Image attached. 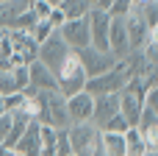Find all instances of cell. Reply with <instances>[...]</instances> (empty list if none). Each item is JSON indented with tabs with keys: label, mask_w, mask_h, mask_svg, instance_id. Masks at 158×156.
<instances>
[{
	"label": "cell",
	"mask_w": 158,
	"mask_h": 156,
	"mask_svg": "<svg viewBox=\"0 0 158 156\" xmlns=\"http://www.w3.org/2000/svg\"><path fill=\"white\" fill-rule=\"evenodd\" d=\"M56 84H58V92H61L64 98H69V95H75V92L83 89V84H86V70H83V64H81V59H78L75 50H69L67 59L61 61V67H58V73H56Z\"/></svg>",
	"instance_id": "cell-3"
},
{
	"label": "cell",
	"mask_w": 158,
	"mask_h": 156,
	"mask_svg": "<svg viewBox=\"0 0 158 156\" xmlns=\"http://www.w3.org/2000/svg\"><path fill=\"white\" fill-rule=\"evenodd\" d=\"M67 154H72V148H69L67 126H64V128H56V156H67Z\"/></svg>",
	"instance_id": "cell-20"
},
{
	"label": "cell",
	"mask_w": 158,
	"mask_h": 156,
	"mask_svg": "<svg viewBox=\"0 0 158 156\" xmlns=\"http://www.w3.org/2000/svg\"><path fill=\"white\" fill-rule=\"evenodd\" d=\"M6 112V100H3V95H0V114Z\"/></svg>",
	"instance_id": "cell-32"
},
{
	"label": "cell",
	"mask_w": 158,
	"mask_h": 156,
	"mask_svg": "<svg viewBox=\"0 0 158 156\" xmlns=\"http://www.w3.org/2000/svg\"><path fill=\"white\" fill-rule=\"evenodd\" d=\"M125 128H128V120H125V117L117 112V114H114V117H111V120H108V123H106L100 131H119V134H122Z\"/></svg>",
	"instance_id": "cell-25"
},
{
	"label": "cell",
	"mask_w": 158,
	"mask_h": 156,
	"mask_svg": "<svg viewBox=\"0 0 158 156\" xmlns=\"http://www.w3.org/2000/svg\"><path fill=\"white\" fill-rule=\"evenodd\" d=\"M39 20L33 17V11H31V6L25 8V11H19V17H17V22H14V28H19V31H31L33 25H36Z\"/></svg>",
	"instance_id": "cell-22"
},
{
	"label": "cell",
	"mask_w": 158,
	"mask_h": 156,
	"mask_svg": "<svg viewBox=\"0 0 158 156\" xmlns=\"http://www.w3.org/2000/svg\"><path fill=\"white\" fill-rule=\"evenodd\" d=\"M136 6H139V0H114V3L106 8V14H108V17H128Z\"/></svg>",
	"instance_id": "cell-19"
},
{
	"label": "cell",
	"mask_w": 158,
	"mask_h": 156,
	"mask_svg": "<svg viewBox=\"0 0 158 156\" xmlns=\"http://www.w3.org/2000/svg\"><path fill=\"white\" fill-rule=\"evenodd\" d=\"M28 87H33L36 92H47V89H58V84H56V75L39 61V59H33L31 64H28Z\"/></svg>",
	"instance_id": "cell-11"
},
{
	"label": "cell",
	"mask_w": 158,
	"mask_h": 156,
	"mask_svg": "<svg viewBox=\"0 0 158 156\" xmlns=\"http://www.w3.org/2000/svg\"><path fill=\"white\" fill-rule=\"evenodd\" d=\"M39 120H31L28 123V128L22 131V137L14 142V148L19 151V154L25 156H39V145H42V137H39Z\"/></svg>",
	"instance_id": "cell-13"
},
{
	"label": "cell",
	"mask_w": 158,
	"mask_h": 156,
	"mask_svg": "<svg viewBox=\"0 0 158 156\" xmlns=\"http://www.w3.org/2000/svg\"><path fill=\"white\" fill-rule=\"evenodd\" d=\"M47 22H50L53 28H58V25L64 22V14H61V8H58V6H53V11L47 14Z\"/></svg>",
	"instance_id": "cell-28"
},
{
	"label": "cell",
	"mask_w": 158,
	"mask_h": 156,
	"mask_svg": "<svg viewBox=\"0 0 158 156\" xmlns=\"http://www.w3.org/2000/svg\"><path fill=\"white\" fill-rule=\"evenodd\" d=\"M136 11H139V17L144 20V25H147L150 31L158 28V0H144V3H139Z\"/></svg>",
	"instance_id": "cell-17"
},
{
	"label": "cell",
	"mask_w": 158,
	"mask_h": 156,
	"mask_svg": "<svg viewBox=\"0 0 158 156\" xmlns=\"http://www.w3.org/2000/svg\"><path fill=\"white\" fill-rule=\"evenodd\" d=\"M125 151L131 156H139L144 151V142H142V134H139L136 126H128V128H125Z\"/></svg>",
	"instance_id": "cell-18"
},
{
	"label": "cell",
	"mask_w": 158,
	"mask_h": 156,
	"mask_svg": "<svg viewBox=\"0 0 158 156\" xmlns=\"http://www.w3.org/2000/svg\"><path fill=\"white\" fill-rule=\"evenodd\" d=\"M47 3H53V6H58V3H61V0H47Z\"/></svg>",
	"instance_id": "cell-35"
},
{
	"label": "cell",
	"mask_w": 158,
	"mask_h": 156,
	"mask_svg": "<svg viewBox=\"0 0 158 156\" xmlns=\"http://www.w3.org/2000/svg\"><path fill=\"white\" fill-rule=\"evenodd\" d=\"M67 134H69V148L75 156H106L100 148V128L92 120L67 126Z\"/></svg>",
	"instance_id": "cell-1"
},
{
	"label": "cell",
	"mask_w": 158,
	"mask_h": 156,
	"mask_svg": "<svg viewBox=\"0 0 158 156\" xmlns=\"http://www.w3.org/2000/svg\"><path fill=\"white\" fill-rule=\"evenodd\" d=\"M6 31H8V28H0V39H3V36H6Z\"/></svg>",
	"instance_id": "cell-34"
},
{
	"label": "cell",
	"mask_w": 158,
	"mask_h": 156,
	"mask_svg": "<svg viewBox=\"0 0 158 156\" xmlns=\"http://www.w3.org/2000/svg\"><path fill=\"white\" fill-rule=\"evenodd\" d=\"M125 31H128V42H131V50H139L144 42H147V33L150 28L144 25V20L139 17V11L133 8L128 17H125Z\"/></svg>",
	"instance_id": "cell-12"
},
{
	"label": "cell",
	"mask_w": 158,
	"mask_h": 156,
	"mask_svg": "<svg viewBox=\"0 0 158 156\" xmlns=\"http://www.w3.org/2000/svg\"><path fill=\"white\" fill-rule=\"evenodd\" d=\"M125 156H131V154H125Z\"/></svg>",
	"instance_id": "cell-38"
},
{
	"label": "cell",
	"mask_w": 158,
	"mask_h": 156,
	"mask_svg": "<svg viewBox=\"0 0 158 156\" xmlns=\"http://www.w3.org/2000/svg\"><path fill=\"white\" fill-rule=\"evenodd\" d=\"M92 109H94V98H92L86 89L69 95V98H67V117H69V126H72V123H89V120H92Z\"/></svg>",
	"instance_id": "cell-8"
},
{
	"label": "cell",
	"mask_w": 158,
	"mask_h": 156,
	"mask_svg": "<svg viewBox=\"0 0 158 156\" xmlns=\"http://www.w3.org/2000/svg\"><path fill=\"white\" fill-rule=\"evenodd\" d=\"M0 156H25V154H19L17 148H6V145H0Z\"/></svg>",
	"instance_id": "cell-29"
},
{
	"label": "cell",
	"mask_w": 158,
	"mask_h": 156,
	"mask_svg": "<svg viewBox=\"0 0 158 156\" xmlns=\"http://www.w3.org/2000/svg\"><path fill=\"white\" fill-rule=\"evenodd\" d=\"M58 8H61L64 20H78V17H86V14L92 11V6H89L86 0H61Z\"/></svg>",
	"instance_id": "cell-16"
},
{
	"label": "cell",
	"mask_w": 158,
	"mask_h": 156,
	"mask_svg": "<svg viewBox=\"0 0 158 156\" xmlns=\"http://www.w3.org/2000/svg\"><path fill=\"white\" fill-rule=\"evenodd\" d=\"M139 156H158V148H144Z\"/></svg>",
	"instance_id": "cell-31"
},
{
	"label": "cell",
	"mask_w": 158,
	"mask_h": 156,
	"mask_svg": "<svg viewBox=\"0 0 158 156\" xmlns=\"http://www.w3.org/2000/svg\"><path fill=\"white\" fill-rule=\"evenodd\" d=\"M28 6H31V11H33L36 20H47V14L53 11V3H47V0H31Z\"/></svg>",
	"instance_id": "cell-24"
},
{
	"label": "cell",
	"mask_w": 158,
	"mask_h": 156,
	"mask_svg": "<svg viewBox=\"0 0 158 156\" xmlns=\"http://www.w3.org/2000/svg\"><path fill=\"white\" fill-rule=\"evenodd\" d=\"M108 53L114 59H122L131 53V42H128V31H125V17H111L108 25Z\"/></svg>",
	"instance_id": "cell-9"
},
{
	"label": "cell",
	"mask_w": 158,
	"mask_h": 156,
	"mask_svg": "<svg viewBox=\"0 0 158 156\" xmlns=\"http://www.w3.org/2000/svg\"><path fill=\"white\" fill-rule=\"evenodd\" d=\"M8 126H11V114H8V112H3V114H0V145L6 142V134H8Z\"/></svg>",
	"instance_id": "cell-27"
},
{
	"label": "cell",
	"mask_w": 158,
	"mask_h": 156,
	"mask_svg": "<svg viewBox=\"0 0 158 156\" xmlns=\"http://www.w3.org/2000/svg\"><path fill=\"white\" fill-rule=\"evenodd\" d=\"M53 31H56V28H53V25H50L47 20H39V22H36V25L31 28V36H33L36 42H44V39H47V36H50Z\"/></svg>",
	"instance_id": "cell-23"
},
{
	"label": "cell",
	"mask_w": 158,
	"mask_h": 156,
	"mask_svg": "<svg viewBox=\"0 0 158 156\" xmlns=\"http://www.w3.org/2000/svg\"><path fill=\"white\" fill-rule=\"evenodd\" d=\"M67 156H75V154H67Z\"/></svg>",
	"instance_id": "cell-36"
},
{
	"label": "cell",
	"mask_w": 158,
	"mask_h": 156,
	"mask_svg": "<svg viewBox=\"0 0 158 156\" xmlns=\"http://www.w3.org/2000/svg\"><path fill=\"white\" fill-rule=\"evenodd\" d=\"M56 31H58V36L72 50H81V47L89 45V14L86 17H78V20H64Z\"/></svg>",
	"instance_id": "cell-7"
},
{
	"label": "cell",
	"mask_w": 158,
	"mask_h": 156,
	"mask_svg": "<svg viewBox=\"0 0 158 156\" xmlns=\"http://www.w3.org/2000/svg\"><path fill=\"white\" fill-rule=\"evenodd\" d=\"M28 8V0H6L0 3V28H14L19 11Z\"/></svg>",
	"instance_id": "cell-15"
},
{
	"label": "cell",
	"mask_w": 158,
	"mask_h": 156,
	"mask_svg": "<svg viewBox=\"0 0 158 156\" xmlns=\"http://www.w3.org/2000/svg\"><path fill=\"white\" fill-rule=\"evenodd\" d=\"M69 50H72V47L58 36V31H53L44 42H39V53H36V59H39V61H42V64L56 75V73H58V67H61V61L67 59V53H69Z\"/></svg>",
	"instance_id": "cell-5"
},
{
	"label": "cell",
	"mask_w": 158,
	"mask_h": 156,
	"mask_svg": "<svg viewBox=\"0 0 158 156\" xmlns=\"http://www.w3.org/2000/svg\"><path fill=\"white\" fill-rule=\"evenodd\" d=\"M28 3H31V0H28Z\"/></svg>",
	"instance_id": "cell-39"
},
{
	"label": "cell",
	"mask_w": 158,
	"mask_h": 156,
	"mask_svg": "<svg viewBox=\"0 0 158 156\" xmlns=\"http://www.w3.org/2000/svg\"><path fill=\"white\" fill-rule=\"evenodd\" d=\"M139 134H142L144 148H158V126H144V128H139Z\"/></svg>",
	"instance_id": "cell-21"
},
{
	"label": "cell",
	"mask_w": 158,
	"mask_h": 156,
	"mask_svg": "<svg viewBox=\"0 0 158 156\" xmlns=\"http://www.w3.org/2000/svg\"><path fill=\"white\" fill-rule=\"evenodd\" d=\"M86 3H89V6H92V8H94V6H97V0H86Z\"/></svg>",
	"instance_id": "cell-33"
},
{
	"label": "cell",
	"mask_w": 158,
	"mask_h": 156,
	"mask_svg": "<svg viewBox=\"0 0 158 156\" xmlns=\"http://www.w3.org/2000/svg\"><path fill=\"white\" fill-rule=\"evenodd\" d=\"M128 81H131V78L125 75V70L119 67V61H114V67H111L108 73L94 75V78H86L83 89H86L92 98H97V95H111V92H119Z\"/></svg>",
	"instance_id": "cell-4"
},
{
	"label": "cell",
	"mask_w": 158,
	"mask_h": 156,
	"mask_svg": "<svg viewBox=\"0 0 158 156\" xmlns=\"http://www.w3.org/2000/svg\"><path fill=\"white\" fill-rule=\"evenodd\" d=\"M36 120L44 123V126H53V128L69 126V117H67V98H64L58 89L39 92V114H36Z\"/></svg>",
	"instance_id": "cell-2"
},
{
	"label": "cell",
	"mask_w": 158,
	"mask_h": 156,
	"mask_svg": "<svg viewBox=\"0 0 158 156\" xmlns=\"http://www.w3.org/2000/svg\"><path fill=\"white\" fill-rule=\"evenodd\" d=\"M139 3H144V0H139Z\"/></svg>",
	"instance_id": "cell-37"
},
{
	"label": "cell",
	"mask_w": 158,
	"mask_h": 156,
	"mask_svg": "<svg viewBox=\"0 0 158 156\" xmlns=\"http://www.w3.org/2000/svg\"><path fill=\"white\" fill-rule=\"evenodd\" d=\"M111 3H114V0H97V6H94V8H103V11H106Z\"/></svg>",
	"instance_id": "cell-30"
},
{
	"label": "cell",
	"mask_w": 158,
	"mask_h": 156,
	"mask_svg": "<svg viewBox=\"0 0 158 156\" xmlns=\"http://www.w3.org/2000/svg\"><path fill=\"white\" fill-rule=\"evenodd\" d=\"M11 75H14V81H17V87H19V89H25V87H28V64L14 67V70H11Z\"/></svg>",
	"instance_id": "cell-26"
},
{
	"label": "cell",
	"mask_w": 158,
	"mask_h": 156,
	"mask_svg": "<svg viewBox=\"0 0 158 156\" xmlns=\"http://www.w3.org/2000/svg\"><path fill=\"white\" fill-rule=\"evenodd\" d=\"M117 112H119V98H117V92H111V95H97V98H94V109H92V123H94L97 128H103Z\"/></svg>",
	"instance_id": "cell-10"
},
{
	"label": "cell",
	"mask_w": 158,
	"mask_h": 156,
	"mask_svg": "<svg viewBox=\"0 0 158 156\" xmlns=\"http://www.w3.org/2000/svg\"><path fill=\"white\" fill-rule=\"evenodd\" d=\"M75 53H78V59H81V64H83V70H86V78H94V75L108 73V70L114 67V61H117L108 50H97V47H92V45H86V47H81V50H75Z\"/></svg>",
	"instance_id": "cell-6"
},
{
	"label": "cell",
	"mask_w": 158,
	"mask_h": 156,
	"mask_svg": "<svg viewBox=\"0 0 158 156\" xmlns=\"http://www.w3.org/2000/svg\"><path fill=\"white\" fill-rule=\"evenodd\" d=\"M100 148L106 156H125V131H100Z\"/></svg>",
	"instance_id": "cell-14"
}]
</instances>
